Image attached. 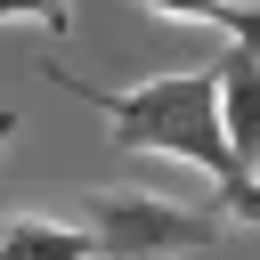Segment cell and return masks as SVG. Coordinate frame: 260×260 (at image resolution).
<instances>
[{"instance_id":"obj_5","label":"cell","mask_w":260,"mask_h":260,"mask_svg":"<svg viewBox=\"0 0 260 260\" xmlns=\"http://www.w3.org/2000/svg\"><path fill=\"white\" fill-rule=\"evenodd\" d=\"M0 24H41L49 41H73V0H0Z\"/></svg>"},{"instance_id":"obj_1","label":"cell","mask_w":260,"mask_h":260,"mask_svg":"<svg viewBox=\"0 0 260 260\" xmlns=\"http://www.w3.org/2000/svg\"><path fill=\"white\" fill-rule=\"evenodd\" d=\"M41 81L65 89V98H81V106H98V114H106V138H114L122 154H171V162L203 171L244 228L260 219V171H244L236 146H228L219 73H211V65H179V73H154V81H138V89H98V81H81V73H65V65H41Z\"/></svg>"},{"instance_id":"obj_2","label":"cell","mask_w":260,"mask_h":260,"mask_svg":"<svg viewBox=\"0 0 260 260\" xmlns=\"http://www.w3.org/2000/svg\"><path fill=\"white\" fill-rule=\"evenodd\" d=\"M73 228L98 244V260H179V252L219 244L211 211L154 195V187H89V195H73Z\"/></svg>"},{"instance_id":"obj_4","label":"cell","mask_w":260,"mask_h":260,"mask_svg":"<svg viewBox=\"0 0 260 260\" xmlns=\"http://www.w3.org/2000/svg\"><path fill=\"white\" fill-rule=\"evenodd\" d=\"M0 260H98V244H89L73 219L16 211V219H0Z\"/></svg>"},{"instance_id":"obj_8","label":"cell","mask_w":260,"mask_h":260,"mask_svg":"<svg viewBox=\"0 0 260 260\" xmlns=\"http://www.w3.org/2000/svg\"><path fill=\"white\" fill-rule=\"evenodd\" d=\"M8 138H16V114H0V154H8Z\"/></svg>"},{"instance_id":"obj_7","label":"cell","mask_w":260,"mask_h":260,"mask_svg":"<svg viewBox=\"0 0 260 260\" xmlns=\"http://www.w3.org/2000/svg\"><path fill=\"white\" fill-rule=\"evenodd\" d=\"M228 41H236L244 57H260V0H236V8H228Z\"/></svg>"},{"instance_id":"obj_6","label":"cell","mask_w":260,"mask_h":260,"mask_svg":"<svg viewBox=\"0 0 260 260\" xmlns=\"http://www.w3.org/2000/svg\"><path fill=\"white\" fill-rule=\"evenodd\" d=\"M138 8H154V16H171V24H219V32H228V8H236V0H138Z\"/></svg>"},{"instance_id":"obj_3","label":"cell","mask_w":260,"mask_h":260,"mask_svg":"<svg viewBox=\"0 0 260 260\" xmlns=\"http://www.w3.org/2000/svg\"><path fill=\"white\" fill-rule=\"evenodd\" d=\"M219 73V122H228V146L244 171H260V57H244L228 41V57L211 65Z\"/></svg>"}]
</instances>
